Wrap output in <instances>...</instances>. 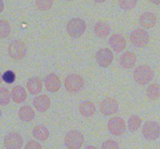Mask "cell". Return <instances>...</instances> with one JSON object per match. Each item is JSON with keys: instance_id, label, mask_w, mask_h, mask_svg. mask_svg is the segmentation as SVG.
<instances>
[{"instance_id": "74e56055", "label": "cell", "mask_w": 160, "mask_h": 149, "mask_svg": "<svg viewBox=\"0 0 160 149\" xmlns=\"http://www.w3.org/2000/svg\"><path fill=\"white\" fill-rule=\"evenodd\" d=\"M65 1H68V2H71V1H73V0H65Z\"/></svg>"}, {"instance_id": "30bf717a", "label": "cell", "mask_w": 160, "mask_h": 149, "mask_svg": "<svg viewBox=\"0 0 160 149\" xmlns=\"http://www.w3.org/2000/svg\"><path fill=\"white\" fill-rule=\"evenodd\" d=\"M3 144L6 149H21L23 140L19 133L10 132L6 135Z\"/></svg>"}, {"instance_id": "8992f818", "label": "cell", "mask_w": 160, "mask_h": 149, "mask_svg": "<svg viewBox=\"0 0 160 149\" xmlns=\"http://www.w3.org/2000/svg\"><path fill=\"white\" fill-rule=\"evenodd\" d=\"M26 45L22 41H14L11 42L8 46V54L11 59L14 60H20L26 56Z\"/></svg>"}, {"instance_id": "4fadbf2b", "label": "cell", "mask_w": 160, "mask_h": 149, "mask_svg": "<svg viewBox=\"0 0 160 149\" xmlns=\"http://www.w3.org/2000/svg\"><path fill=\"white\" fill-rule=\"evenodd\" d=\"M45 88L48 92L55 93L61 88V81L56 73H50L45 79Z\"/></svg>"}, {"instance_id": "83f0119b", "label": "cell", "mask_w": 160, "mask_h": 149, "mask_svg": "<svg viewBox=\"0 0 160 149\" xmlns=\"http://www.w3.org/2000/svg\"><path fill=\"white\" fill-rule=\"evenodd\" d=\"M138 3V0H119V6L124 10L134 9Z\"/></svg>"}, {"instance_id": "7c38bea8", "label": "cell", "mask_w": 160, "mask_h": 149, "mask_svg": "<svg viewBox=\"0 0 160 149\" xmlns=\"http://www.w3.org/2000/svg\"><path fill=\"white\" fill-rule=\"evenodd\" d=\"M109 44L115 52H121L127 46L125 37L120 34H113L109 39Z\"/></svg>"}, {"instance_id": "1f68e13d", "label": "cell", "mask_w": 160, "mask_h": 149, "mask_svg": "<svg viewBox=\"0 0 160 149\" xmlns=\"http://www.w3.org/2000/svg\"><path fill=\"white\" fill-rule=\"evenodd\" d=\"M3 9H4V2L2 0H0V13L2 12Z\"/></svg>"}, {"instance_id": "5b68a950", "label": "cell", "mask_w": 160, "mask_h": 149, "mask_svg": "<svg viewBox=\"0 0 160 149\" xmlns=\"http://www.w3.org/2000/svg\"><path fill=\"white\" fill-rule=\"evenodd\" d=\"M149 34L142 28H138L131 32L130 41L136 48H144L149 42Z\"/></svg>"}, {"instance_id": "836d02e7", "label": "cell", "mask_w": 160, "mask_h": 149, "mask_svg": "<svg viewBox=\"0 0 160 149\" xmlns=\"http://www.w3.org/2000/svg\"><path fill=\"white\" fill-rule=\"evenodd\" d=\"M84 149H98V148H97L96 147L93 146V145H88V146L86 147Z\"/></svg>"}, {"instance_id": "44dd1931", "label": "cell", "mask_w": 160, "mask_h": 149, "mask_svg": "<svg viewBox=\"0 0 160 149\" xmlns=\"http://www.w3.org/2000/svg\"><path fill=\"white\" fill-rule=\"evenodd\" d=\"M79 112H81V116L86 118L93 117L95 112V104L89 101L83 102L79 106Z\"/></svg>"}, {"instance_id": "3957f363", "label": "cell", "mask_w": 160, "mask_h": 149, "mask_svg": "<svg viewBox=\"0 0 160 149\" xmlns=\"http://www.w3.org/2000/svg\"><path fill=\"white\" fill-rule=\"evenodd\" d=\"M64 86L67 92L75 94L83 90L84 87V81L82 77L79 74L72 73L66 77Z\"/></svg>"}, {"instance_id": "4dcf8cb0", "label": "cell", "mask_w": 160, "mask_h": 149, "mask_svg": "<svg viewBox=\"0 0 160 149\" xmlns=\"http://www.w3.org/2000/svg\"><path fill=\"white\" fill-rule=\"evenodd\" d=\"M24 149H42V146L36 141L30 140L25 145Z\"/></svg>"}, {"instance_id": "9c48e42d", "label": "cell", "mask_w": 160, "mask_h": 149, "mask_svg": "<svg viewBox=\"0 0 160 149\" xmlns=\"http://www.w3.org/2000/svg\"><path fill=\"white\" fill-rule=\"evenodd\" d=\"M99 109L102 114L106 117H109L118 112L119 104L115 98H106L100 103Z\"/></svg>"}, {"instance_id": "4316f807", "label": "cell", "mask_w": 160, "mask_h": 149, "mask_svg": "<svg viewBox=\"0 0 160 149\" xmlns=\"http://www.w3.org/2000/svg\"><path fill=\"white\" fill-rule=\"evenodd\" d=\"M36 6L41 11H48L52 7L53 0H36Z\"/></svg>"}, {"instance_id": "603a6c76", "label": "cell", "mask_w": 160, "mask_h": 149, "mask_svg": "<svg viewBox=\"0 0 160 149\" xmlns=\"http://www.w3.org/2000/svg\"><path fill=\"white\" fill-rule=\"evenodd\" d=\"M142 120L140 118V117L137 115H133L131 116L129 118L128 122V129L131 132L134 133L135 131H137L139 128L142 126Z\"/></svg>"}, {"instance_id": "7402d4cb", "label": "cell", "mask_w": 160, "mask_h": 149, "mask_svg": "<svg viewBox=\"0 0 160 149\" xmlns=\"http://www.w3.org/2000/svg\"><path fill=\"white\" fill-rule=\"evenodd\" d=\"M32 133L34 138L41 142H45L49 137V131L44 125H37L34 127Z\"/></svg>"}, {"instance_id": "ba28073f", "label": "cell", "mask_w": 160, "mask_h": 149, "mask_svg": "<svg viewBox=\"0 0 160 149\" xmlns=\"http://www.w3.org/2000/svg\"><path fill=\"white\" fill-rule=\"evenodd\" d=\"M108 130L109 133L114 136H121L127 129L126 123L121 117H112L108 122Z\"/></svg>"}, {"instance_id": "8fae6325", "label": "cell", "mask_w": 160, "mask_h": 149, "mask_svg": "<svg viewBox=\"0 0 160 149\" xmlns=\"http://www.w3.org/2000/svg\"><path fill=\"white\" fill-rule=\"evenodd\" d=\"M95 59L99 67L106 68L112 63L113 60V54L109 48H101L95 54Z\"/></svg>"}, {"instance_id": "d6a6232c", "label": "cell", "mask_w": 160, "mask_h": 149, "mask_svg": "<svg viewBox=\"0 0 160 149\" xmlns=\"http://www.w3.org/2000/svg\"><path fill=\"white\" fill-rule=\"evenodd\" d=\"M149 1L155 5H159L160 4V0H149Z\"/></svg>"}, {"instance_id": "d4e9b609", "label": "cell", "mask_w": 160, "mask_h": 149, "mask_svg": "<svg viewBox=\"0 0 160 149\" xmlns=\"http://www.w3.org/2000/svg\"><path fill=\"white\" fill-rule=\"evenodd\" d=\"M11 93L7 88L0 87V106H6L10 102Z\"/></svg>"}, {"instance_id": "ffe728a7", "label": "cell", "mask_w": 160, "mask_h": 149, "mask_svg": "<svg viewBox=\"0 0 160 149\" xmlns=\"http://www.w3.org/2000/svg\"><path fill=\"white\" fill-rule=\"evenodd\" d=\"M27 87L31 95H38L42 90V82L38 77H31L27 83Z\"/></svg>"}, {"instance_id": "f1b7e54d", "label": "cell", "mask_w": 160, "mask_h": 149, "mask_svg": "<svg viewBox=\"0 0 160 149\" xmlns=\"http://www.w3.org/2000/svg\"><path fill=\"white\" fill-rule=\"evenodd\" d=\"M16 80V74L12 70H7L2 74V81L6 84H12Z\"/></svg>"}, {"instance_id": "e575fe53", "label": "cell", "mask_w": 160, "mask_h": 149, "mask_svg": "<svg viewBox=\"0 0 160 149\" xmlns=\"http://www.w3.org/2000/svg\"><path fill=\"white\" fill-rule=\"evenodd\" d=\"M94 1L97 3H102L104 2H106V0H94Z\"/></svg>"}, {"instance_id": "e0dca14e", "label": "cell", "mask_w": 160, "mask_h": 149, "mask_svg": "<svg viewBox=\"0 0 160 149\" xmlns=\"http://www.w3.org/2000/svg\"><path fill=\"white\" fill-rule=\"evenodd\" d=\"M141 26L143 27L149 29L152 28L156 26L157 19H156V15L151 12H145L141 15L140 19H139Z\"/></svg>"}, {"instance_id": "484cf974", "label": "cell", "mask_w": 160, "mask_h": 149, "mask_svg": "<svg viewBox=\"0 0 160 149\" xmlns=\"http://www.w3.org/2000/svg\"><path fill=\"white\" fill-rule=\"evenodd\" d=\"M11 32V26L6 20H0V37L5 38L9 35Z\"/></svg>"}, {"instance_id": "8d00e7d4", "label": "cell", "mask_w": 160, "mask_h": 149, "mask_svg": "<svg viewBox=\"0 0 160 149\" xmlns=\"http://www.w3.org/2000/svg\"><path fill=\"white\" fill-rule=\"evenodd\" d=\"M1 117H2V111L1 109H0V119H1Z\"/></svg>"}, {"instance_id": "cb8c5ba5", "label": "cell", "mask_w": 160, "mask_h": 149, "mask_svg": "<svg viewBox=\"0 0 160 149\" xmlns=\"http://www.w3.org/2000/svg\"><path fill=\"white\" fill-rule=\"evenodd\" d=\"M146 95L151 100H156L160 98V85L158 84H150L146 90Z\"/></svg>"}, {"instance_id": "ac0fdd59", "label": "cell", "mask_w": 160, "mask_h": 149, "mask_svg": "<svg viewBox=\"0 0 160 149\" xmlns=\"http://www.w3.org/2000/svg\"><path fill=\"white\" fill-rule=\"evenodd\" d=\"M18 117L21 121L28 123L34 120L35 117V112L32 107L26 105L20 108L18 111Z\"/></svg>"}, {"instance_id": "5bb4252c", "label": "cell", "mask_w": 160, "mask_h": 149, "mask_svg": "<svg viewBox=\"0 0 160 149\" xmlns=\"http://www.w3.org/2000/svg\"><path fill=\"white\" fill-rule=\"evenodd\" d=\"M33 105L39 112H45L50 108L51 101L48 95H41L34 98Z\"/></svg>"}, {"instance_id": "277c9868", "label": "cell", "mask_w": 160, "mask_h": 149, "mask_svg": "<svg viewBox=\"0 0 160 149\" xmlns=\"http://www.w3.org/2000/svg\"><path fill=\"white\" fill-rule=\"evenodd\" d=\"M84 142V135L78 131H69L64 137V144L68 149H80Z\"/></svg>"}, {"instance_id": "6da1fadb", "label": "cell", "mask_w": 160, "mask_h": 149, "mask_svg": "<svg viewBox=\"0 0 160 149\" xmlns=\"http://www.w3.org/2000/svg\"><path fill=\"white\" fill-rule=\"evenodd\" d=\"M154 70L147 65H141L134 71V79L140 85H145L154 78Z\"/></svg>"}, {"instance_id": "d590c367", "label": "cell", "mask_w": 160, "mask_h": 149, "mask_svg": "<svg viewBox=\"0 0 160 149\" xmlns=\"http://www.w3.org/2000/svg\"><path fill=\"white\" fill-rule=\"evenodd\" d=\"M2 81V73H0V84H1Z\"/></svg>"}, {"instance_id": "7a4b0ae2", "label": "cell", "mask_w": 160, "mask_h": 149, "mask_svg": "<svg viewBox=\"0 0 160 149\" xmlns=\"http://www.w3.org/2000/svg\"><path fill=\"white\" fill-rule=\"evenodd\" d=\"M87 28L85 21L83 19L73 18L67 25V31L69 35L73 38H79L84 34Z\"/></svg>"}, {"instance_id": "f546056e", "label": "cell", "mask_w": 160, "mask_h": 149, "mask_svg": "<svg viewBox=\"0 0 160 149\" xmlns=\"http://www.w3.org/2000/svg\"><path fill=\"white\" fill-rule=\"evenodd\" d=\"M102 149H120L119 144L113 140H107L102 145Z\"/></svg>"}, {"instance_id": "2e32d148", "label": "cell", "mask_w": 160, "mask_h": 149, "mask_svg": "<svg viewBox=\"0 0 160 149\" xmlns=\"http://www.w3.org/2000/svg\"><path fill=\"white\" fill-rule=\"evenodd\" d=\"M11 98L14 102L20 104L26 101L28 98V94L24 87H22L21 85H17L12 87L11 91Z\"/></svg>"}, {"instance_id": "52a82bcc", "label": "cell", "mask_w": 160, "mask_h": 149, "mask_svg": "<svg viewBox=\"0 0 160 149\" xmlns=\"http://www.w3.org/2000/svg\"><path fill=\"white\" fill-rule=\"evenodd\" d=\"M142 134L146 140L155 141L160 135V126L157 122L147 121L143 125Z\"/></svg>"}, {"instance_id": "9a60e30c", "label": "cell", "mask_w": 160, "mask_h": 149, "mask_svg": "<svg viewBox=\"0 0 160 149\" xmlns=\"http://www.w3.org/2000/svg\"><path fill=\"white\" fill-rule=\"evenodd\" d=\"M137 62V56L132 52H126L120 58V64L123 69H131L135 66Z\"/></svg>"}, {"instance_id": "d6986e66", "label": "cell", "mask_w": 160, "mask_h": 149, "mask_svg": "<svg viewBox=\"0 0 160 149\" xmlns=\"http://www.w3.org/2000/svg\"><path fill=\"white\" fill-rule=\"evenodd\" d=\"M94 31L97 37L100 38H104L110 34L111 27L106 22L98 21L95 23Z\"/></svg>"}]
</instances>
